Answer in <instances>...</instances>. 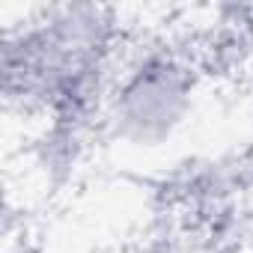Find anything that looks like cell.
Listing matches in <instances>:
<instances>
[{
	"mask_svg": "<svg viewBox=\"0 0 253 253\" xmlns=\"http://www.w3.org/2000/svg\"><path fill=\"white\" fill-rule=\"evenodd\" d=\"M116 27L98 6H45L6 27V95L57 122L101 113L113 69Z\"/></svg>",
	"mask_w": 253,
	"mask_h": 253,
	"instance_id": "6da1fadb",
	"label": "cell"
},
{
	"mask_svg": "<svg viewBox=\"0 0 253 253\" xmlns=\"http://www.w3.org/2000/svg\"><path fill=\"white\" fill-rule=\"evenodd\" d=\"M194 95L197 78L188 60L167 45H143L116 60L101 116L116 140L155 149L188 122Z\"/></svg>",
	"mask_w": 253,
	"mask_h": 253,
	"instance_id": "7a4b0ae2",
	"label": "cell"
}]
</instances>
